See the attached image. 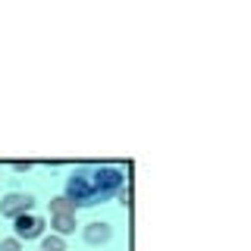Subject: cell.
I'll return each mask as SVG.
<instances>
[{"mask_svg":"<svg viewBox=\"0 0 251 251\" xmlns=\"http://www.w3.org/2000/svg\"><path fill=\"white\" fill-rule=\"evenodd\" d=\"M126 185V173L120 167H100V163H82L66 176V198L73 207H94L110 201Z\"/></svg>","mask_w":251,"mask_h":251,"instance_id":"1","label":"cell"},{"mask_svg":"<svg viewBox=\"0 0 251 251\" xmlns=\"http://www.w3.org/2000/svg\"><path fill=\"white\" fill-rule=\"evenodd\" d=\"M31 207H35V195L31 192H6L0 198V217H6V220L31 214Z\"/></svg>","mask_w":251,"mask_h":251,"instance_id":"2","label":"cell"},{"mask_svg":"<svg viewBox=\"0 0 251 251\" xmlns=\"http://www.w3.org/2000/svg\"><path fill=\"white\" fill-rule=\"evenodd\" d=\"M75 214H50V229H53V235H63L66 239L69 232H75Z\"/></svg>","mask_w":251,"mask_h":251,"instance_id":"5","label":"cell"},{"mask_svg":"<svg viewBox=\"0 0 251 251\" xmlns=\"http://www.w3.org/2000/svg\"><path fill=\"white\" fill-rule=\"evenodd\" d=\"M116 195H120V204H123V207H129V204H132V188L129 185H123Z\"/></svg>","mask_w":251,"mask_h":251,"instance_id":"9","label":"cell"},{"mask_svg":"<svg viewBox=\"0 0 251 251\" xmlns=\"http://www.w3.org/2000/svg\"><path fill=\"white\" fill-rule=\"evenodd\" d=\"M0 251H22V242L16 239V235H13V239H3V242H0Z\"/></svg>","mask_w":251,"mask_h":251,"instance_id":"8","label":"cell"},{"mask_svg":"<svg viewBox=\"0 0 251 251\" xmlns=\"http://www.w3.org/2000/svg\"><path fill=\"white\" fill-rule=\"evenodd\" d=\"M38 251H41V248H38Z\"/></svg>","mask_w":251,"mask_h":251,"instance_id":"11","label":"cell"},{"mask_svg":"<svg viewBox=\"0 0 251 251\" xmlns=\"http://www.w3.org/2000/svg\"><path fill=\"white\" fill-rule=\"evenodd\" d=\"M44 226H47V220L41 217V214H22V217H16L13 220V232H16V239H25V242H31V239H41L44 235Z\"/></svg>","mask_w":251,"mask_h":251,"instance_id":"3","label":"cell"},{"mask_svg":"<svg viewBox=\"0 0 251 251\" xmlns=\"http://www.w3.org/2000/svg\"><path fill=\"white\" fill-rule=\"evenodd\" d=\"M13 170H16V173H28V170H31V163H28V160H16V163H13Z\"/></svg>","mask_w":251,"mask_h":251,"instance_id":"10","label":"cell"},{"mask_svg":"<svg viewBox=\"0 0 251 251\" xmlns=\"http://www.w3.org/2000/svg\"><path fill=\"white\" fill-rule=\"evenodd\" d=\"M113 239V226L104 223V220H91V223L82 226V242L85 245H107Z\"/></svg>","mask_w":251,"mask_h":251,"instance_id":"4","label":"cell"},{"mask_svg":"<svg viewBox=\"0 0 251 251\" xmlns=\"http://www.w3.org/2000/svg\"><path fill=\"white\" fill-rule=\"evenodd\" d=\"M41 251H66V239L63 235H44L41 239Z\"/></svg>","mask_w":251,"mask_h":251,"instance_id":"6","label":"cell"},{"mask_svg":"<svg viewBox=\"0 0 251 251\" xmlns=\"http://www.w3.org/2000/svg\"><path fill=\"white\" fill-rule=\"evenodd\" d=\"M50 214H75V207L60 195V198H50Z\"/></svg>","mask_w":251,"mask_h":251,"instance_id":"7","label":"cell"}]
</instances>
